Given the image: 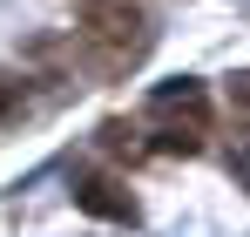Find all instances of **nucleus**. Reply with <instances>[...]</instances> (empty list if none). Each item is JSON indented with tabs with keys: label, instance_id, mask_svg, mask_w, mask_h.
<instances>
[{
	"label": "nucleus",
	"instance_id": "1",
	"mask_svg": "<svg viewBox=\"0 0 250 237\" xmlns=\"http://www.w3.org/2000/svg\"><path fill=\"white\" fill-rule=\"evenodd\" d=\"M88 47H102V68H128L142 47H149V27H142V14L135 7H108V14H95L82 27Z\"/></svg>",
	"mask_w": 250,
	"mask_h": 237
},
{
	"label": "nucleus",
	"instance_id": "2",
	"mask_svg": "<svg viewBox=\"0 0 250 237\" xmlns=\"http://www.w3.org/2000/svg\"><path fill=\"white\" fill-rule=\"evenodd\" d=\"M75 203L88 217H108V224H135V197H128L115 176H82L75 183Z\"/></svg>",
	"mask_w": 250,
	"mask_h": 237
},
{
	"label": "nucleus",
	"instance_id": "3",
	"mask_svg": "<svg viewBox=\"0 0 250 237\" xmlns=\"http://www.w3.org/2000/svg\"><path fill=\"white\" fill-rule=\"evenodd\" d=\"M156 109H163V116H189V129H203V88H196V81H163V88H156Z\"/></svg>",
	"mask_w": 250,
	"mask_h": 237
},
{
	"label": "nucleus",
	"instance_id": "4",
	"mask_svg": "<svg viewBox=\"0 0 250 237\" xmlns=\"http://www.w3.org/2000/svg\"><path fill=\"white\" fill-rule=\"evenodd\" d=\"M21 116V81H0V122Z\"/></svg>",
	"mask_w": 250,
	"mask_h": 237
},
{
	"label": "nucleus",
	"instance_id": "5",
	"mask_svg": "<svg viewBox=\"0 0 250 237\" xmlns=\"http://www.w3.org/2000/svg\"><path fill=\"white\" fill-rule=\"evenodd\" d=\"M230 102H237V109H250V75H237V81H230Z\"/></svg>",
	"mask_w": 250,
	"mask_h": 237
}]
</instances>
